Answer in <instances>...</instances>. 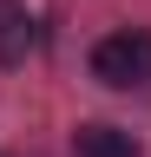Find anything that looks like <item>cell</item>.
Here are the masks:
<instances>
[{
	"mask_svg": "<svg viewBox=\"0 0 151 157\" xmlns=\"http://www.w3.org/2000/svg\"><path fill=\"white\" fill-rule=\"evenodd\" d=\"M33 52V20L20 0H0V66H20Z\"/></svg>",
	"mask_w": 151,
	"mask_h": 157,
	"instance_id": "3",
	"label": "cell"
},
{
	"mask_svg": "<svg viewBox=\"0 0 151 157\" xmlns=\"http://www.w3.org/2000/svg\"><path fill=\"white\" fill-rule=\"evenodd\" d=\"M72 157H145L138 137L118 131V124H79L72 131Z\"/></svg>",
	"mask_w": 151,
	"mask_h": 157,
	"instance_id": "2",
	"label": "cell"
},
{
	"mask_svg": "<svg viewBox=\"0 0 151 157\" xmlns=\"http://www.w3.org/2000/svg\"><path fill=\"white\" fill-rule=\"evenodd\" d=\"M92 78L112 92H131L151 78V33L145 26H125V33H105L99 46H92Z\"/></svg>",
	"mask_w": 151,
	"mask_h": 157,
	"instance_id": "1",
	"label": "cell"
}]
</instances>
